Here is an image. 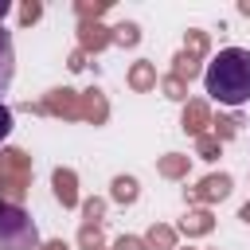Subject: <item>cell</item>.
Here are the masks:
<instances>
[{
  "instance_id": "obj_3",
  "label": "cell",
  "mask_w": 250,
  "mask_h": 250,
  "mask_svg": "<svg viewBox=\"0 0 250 250\" xmlns=\"http://www.w3.org/2000/svg\"><path fill=\"white\" fill-rule=\"evenodd\" d=\"M12 74H16V51H12V35L0 27V94L12 86Z\"/></svg>"
},
{
  "instance_id": "obj_1",
  "label": "cell",
  "mask_w": 250,
  "mask_h": 250,
  "mask_svg": "<svg viewBox=\"0 0 250 250\" xmlns=\"http://www.w3.org/2000/svg\"><path fill=\"white\" fill-rule=\"evenodd\" d=\"M203 90L219 102V105H246L250 102V51L246 47H223L207 70H203Z\"/></svg>"
},
{
  "instance_id": "obj_2",
  "label": "cell",
  "mask_w": 250,
  "mask_h": 250,
  "mask_svg": "<svg viewBox=\"0 0 250 250\" xmlns=\"http://www.w3.org/2000/svg\"><path fill=\"white\" fill-rule=\"evenodd\" d=\"M35 246H39L35 219L16 203H0V250H35Z\"/></svg>"
},
{
  "instance_id": "obj_5",
  "label": "cell",
  "mask_w": 250,
  "mask_h": 250,
  "mask_svg": "<svg viewBox=\"0 0 250 250\" xmlns=\"http://www.w3.org/2000/svg\"><path fill=\"white\" fill-rule=\"evenodd\" d=\"M8 12H12V4H8V0H0V20H4Z\"/></svg>"
},
{
  "instance_id": "obj_4",
  "label": "cell",
  "mask_w": 250,
  "mask_h": 250,
  "mask_svg": "<svg viewBox=\"0 0 250 250\" xmlns=\"http://www.w3.org/2000/svg\"><path fill=\"white\" fill-rule=\"evenodd\" d=\"M8 133H12V109H8V105H4V98H0V141H4Z\"/></svg>"
}]
</instances>
